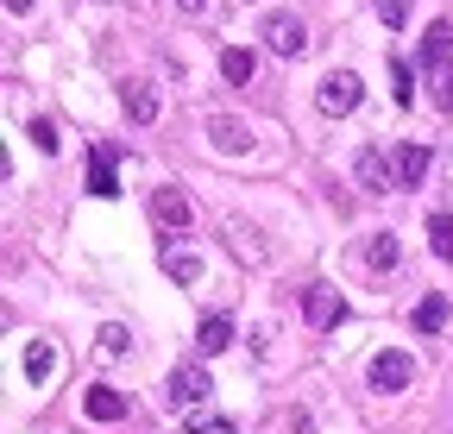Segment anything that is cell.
Segmentation results:
<instances>
[{"mask_svg":"<svg viewBox=\"0 0 453 434\" xmlns=\"http://www.w3.org/2000/svg\"><path fill=\"white\" fill-rule=\"evenodd\" d=\"M82 409H88V422H127V415H133V403L113 391V385H88Z\"/></svg>","mask_w":453,"mask_h":434,"instance_id":"obj_8","label":"cell"},{"mask_svg":"<svg viewBox=\"0 0 453 434\" xmlns=\"http://www.w3.org/2000/svg\"><path fill=\"white\" fill-rule=\"evenodd\" d=\"M226 346H234V315H202V328H196V353H202V359H220Z\"/></svg>","mask_w":453,"mask_h":434,"instance_id":"obj_9","label":"cell"},{"mask_svg":"<svg viewBox=\"0 0 453 434\" xmlns=\"http://www.w3.org/2000/svg\"><path fill=\"white\" fill-rule=\"evenodd\" d=\"M303 315H309V328L327 334V328H340V321H347V302H340L327 284H309V290H303Z\"/></svg>","mask_w":453,"mask_h":434,"instance_id":"obj_7","label":"cell"},{"mask_svg":"<svg viewBox=\"0 0 453 434\" xmlns=\"http://www.w3.org/2000/svg\"><path fill=\"white\" fill-rule=\"evenodd\" d=\"M183 428H189V434H234V422L214 415V409H189V415H183Z\"/></svg>","mask_w":453,"mask_h":434,"instance_id":"obj_23","label":"cell"},{"mask_svg":"<svg viewBox=\"0 0 453 434\" xmlns=\"http://www.w3.org/2000/svg\"><path fill=\"white\" fill-rule=\"evenodd\" d=\"M95 346H101V359H127L133 353V334L120 328V321H107V328L95 334Z\"/></svg>","mask_w":453,"mask_h":434,"instance_id":"obj_20","label":"cell"},{"mask_svg":"<svg viewBox=\"0 0 453 434\" xmlns=\"http://www.w3.org/2000/svg\"><path fill=\"white\" fill-rule=\"evenodd\" d=\"M447 315H453L447 296H422V302L410 308V328H416V334H441V328H447Z\"/></svg>","mask_w":453,"mask_h":434,"instance_id":"obj_12","label":"cell"},{"mask_svg":"<svg viewBox=\"0 0 453 434\" xmlns=\"http://www.w3.org/2000/svg\"><path fill=\"white\" fill-rule=\"evenodd\" d=\"M32 7H38V0H7V13H13V19H26Z\"/></svg>","mask_w":453,"mask_h":434,"instance_id":"obj_28","label":"cell"},{"mask_svg":"<svg viewBox=\"0 0 453 434\" xmlns=\"http://www.w3.org/2000/svg\"><path fill=\"white\" fill-rule=\"evenodd\" d=\"M208 391H214V385H208L202 365H177V371H170V403H177L183 415H189V409H208Z\"/></svg>","mask_w":453,"mask_h":434,"instance_id":"obj_5","label":"cell"},{"mask_svg":"<svg viewBox=\"0 0 453 434\" xmlns=\"http://www.w3.org/2000/svg\"><path fill=\"white\" fill-rule=\"evenodd\" d=\"M120 101H127V120H133V126H151V120H157V95H151L145 82H127Z\"/></svg>","mask_w":453,"mask_h":434,"instance_id":"obj_16","label":"cell"},{"mask_svg":"<svg viewBox=\"0 0 453 434\" xmlns=\"http://www.w3.org/2000/svg\"><path fill=\"white\" fill-rule=\"evenodd\" d=\"M208 139H214V151H234V157L252 151V126L234 120V114H214V120H208Z\"/></svg>","mask_w":453,"mask_h":434,"instance_id":"obj_11","label":"cell"},{"mask_svg":"<svg viewBox=\"0 0 453 434\" xmlns=\"http://www.w3.org/2000/svg\"><path fill=\"white\" fill-rule=\"evenodd\" d=\"M372 391H384V397H396V391H410V377H416V359L403 353V346H384L378 359H372Z\"/></svg>","mask_w":453,"mask_h":434,"instance_id":"obj_2","label":"cell"},{"mask_svg":"<svg viewBox=\"0 0 453 434\" xmlns=\"http://www.w3.org/2000/svg\"><path fill=\"white\" fill-rule=\"evenodd\" d=\"M353 177H359L365 195H384V189H396V157H384L378 145H365V151L353 157Z\"/></svg>","mask_w":453,"mask_h":434,"instance_id":"obj_4","label":"cell"},{"mask_svg":"<svg viewBox=\"0 0 453 434\" xmlns=\"http://www.w3.org/2000/svg\"><path fill=\"white\" fill-rule=\"evenodd\" d=\"M428 177V145H403L396 151V189H422Z\"/></svg>","mask_w":453,"mask_h":434,"instance_id":"obj_13","label":"cell"},{"mask_svg":"<svg viewBox=\"0 0 453 434\" xmlns=\"http://www.w3.org/2000/svg\"><path fill=\"white\" fill-rule=\"evenodd\" d=\"M365 270H396V240H390V233H372V246H365Z\"/></svg>","mask_w":453,"mask_h":434,"instance_id":"obj_22","label":"cell"},{"mask_svg":"<svg viewBox=\"0 0 453 434\" xmlns=\"http://www.w3.org/2000/svg\"><path fill=\"white\" fill-rule=\"evenodd\" d=\"M151 221H157L164 233H183V227L196 221V202H189L183 189H170V183H164V189L151 195Z\"/></svg>","mask_w":453,"mask_h":434,"instance_id":"obj_6","label":"cell"},{"mask_svg":"<svg viewBox=\"0 0 453 434\" xmlns=\"http://www.w3.org/2000/svg\"><path fill=\"white\" fill-rule=\"evenodd\" d=\"M252 70H258V64H252L246 44H226V50H220V76H226V82H252Z\"/></svg>","mask_w":453,"mask_h":434,"instance_id":"obj_18","label":"cell"},{"mask_svg":"<svg viewBox=\"0 0 453 434\" xmlns=\"http://www.w3.org/2000/svg\"><path fill=\"white\" fill-rule=\"evenodd\" d=\"M177 7H183V13H208V0H177Z\"/></svg>","mask_w":453,"mask_h":434,"instance_id":"obj_29","label":"cell"},{"mask_svg":"<svg viewBox=\"0 0 453 434\" xmlns=\"http://www.w3.org/2000/svg\"><path fill=\"white\" fill-rule=\"evenodd\" d=\"M428 88H434V107H441V114H453V57H447L441 70H428Z\"/></svg>","mask_w":453,"mask_h":434,"instance_id":"obj_24","label":"cell"},{"mask_svg":"<svg viewBox=\"0 0 453 434\" xmlns=\"http://www.w3.org/2000/svg\"><path fill=\"white\" fill-rule=\"evenodd\" d=\"M359 101H365V82H359L353 70H327V76H321V88H315V107H321L327 120H347Z\"/></svg>","mask_w":453,"mask_h":434,"instance_id":"obj_1","label":"cell"},{"mask_svg":"<svg viewBox=\"0 0 453 434\" xmlns=\"http://www.w3.org/2000/svg\"><path fill=\"white\" fill-rule=\"evenodd\" d=\"M220 233H226V246H234V240H240V252H246V264H265V246H258V233H252L246 221H226Z\"/></svg>","mask_w":453,"mask_h":434,"instance_id":"obj_21","label":"cell"},{"mask_svg":"<svg viewBox=\"0 0 453 434\" xmlns=\"http://www.w3.org/2000/svg\"><path fill=\"white\" fill-rule=\"evenodd\" d=\"M258 38L277 50V57H303V50H309V26H303L296 13H271V19L258 26Z\"/></svg>","mask_w":453,"mask_h":434,"instance_id":"obj_3","label":"cell"},{"mask_svg":"<svg viewBox=\"0 0 453 434\" xmlns=\"http://www.w3.org/2000/svg\"><path fill=\"white\" fill-rule=\"evenodd\" d=\"M390 82H396V88H390V95H396V107H410V101H416V70H410L403 57L390 64Z\"/></svg>","mask_w":453,"mask_h":434,"instance_id":"obj_25","label":"cell"},{"mask_svg":"<svg viewBox=\"0 0 453 434\" xmlns=\"http://www.w3.org/2000/svg\"><path fill=\"white\" fill-rule=\"evenodd\" d=\"M113 157H120V151H113V145H95L88 151V195H120V177H113Z\"/></svg>","mask_w":453,"mask_h":434,"instance_id":"obj_10","label":"cell"},{"mask_svg":"<svg viewBox=\"0 0 453 434\" xmlns=\"http://www.w3.org/2000/svg\"><path fill=\"white\" fill-rule=\"evenodd\" d=\"M26 139H32V145H38V151H44V157H50V151H57V145H64V139H57V120H44V114H38V120H32V126H26Z\"/></svg>","mask_w":453,"mask_h":434,"instance_id":"obj_26","label":"cell"},{"mask_svg":"<svg viewBox=\"0 0 453 434\" xmlns=\"http://www.w3.org/2000/svg\"><path fill=\"white\" fill-rule=\"evenodd\" d=\"M164 270L177 284H202V258L189 252V246H164Z\"/></svg>","mask_w":453,"mask_h":434,"instance_id":"obj_17","label":"cell"},{"mask_svg":"<svg viewBox=\"0 0 453 434\" xmlns=\"http://www.w3.org/2000/svg\"><path fill=\"white\" fill-rule=\"evenodd\" d=\"M447 57H453V26H447V19H434V26H428V38H422V70H441Z\"/></svg>","mask_w":453,"mask_h":434,"instance_id":"obj_14","label":"cell"},{"mask_svg":"<svg viewBox=\"0 0 453 434\" xmlns=\"http://www.w3.org/2000/svg\"><path fill=\"white\" fill-rule=\"evenodd\" d=\"M428 246H434V258H447V264H453V214H447V208H434V214H428Z\"/></svg>","mask_w":453,"mask_h":434,"instance_id":"obj_19","label":"cell"},{"mask_svg":"<svg viewBox=\"0 0 453 434\" xmlns=\"http://www.w3.org/2000/svg\"><path fill=\"white\" fill-rule=\"evenodd\" d=\"M50 371H57V346H50V340H32V346H26V385H32V391L50 385Z\"/></svg>","mask_w":453,"mask_h":434,"instance_id":"obj_15","label":"cell"},{"mask_svg":"<svg viewBox=\"0 0 453 434\" xmlns=\"http://www.w3.org/2000/svg\"><path fill=\"white\" fill-rule=\"evenodd\" d=\"M378 19H384V26L396 32V26H403V19H410V0H378Z\"/></svg>","mask_w":453,"mask_h":434,"instance_id":"obj_27","label":"cell"}]
</instances>
